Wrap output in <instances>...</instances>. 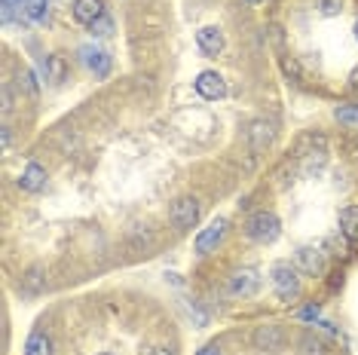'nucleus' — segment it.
<instances>
[{"label": "nucleus", "instance_id": "obj_1", "mask_svg": "<svg viewBox=\"0 0 358 355\" xmlns=\"http://www.w3.org/2000/svg\"><path fill=\"white\" fill-rule=\"evenodd\" d=\"M270 279H273V288H275V294L282 297V300H294V297H300V276H297V270L291 263H273L270 266Z\"/></svg>", "mask_w": 358, "mask_h": 355}, {"label": "nucleus", "instance_id": "obj_2", "mask_svg": "<svg viewBox=\"0 0 358 355\" xmlns=\"http://www.w3.org/2000/svg\"><path fill=\"white\" fill-rule=\"evenodd\" d=\"M245 233H248V239L260 242V245H270V242H275V239H279V233H282L279 217H275L273 212H257V215H251Z\"/></svg>", "mask_w": 358, "mask_h": 355}, {"label": "nucleus", "instance_id": "obj_3", "mask_svg": "<svg viewBox=\"0 0 358 355\" xmlns=\"http://www.w3.org/2000/svg\"><path fill=\"white\" fill-rule=\"evenodd\" d=\"M169 217H172V224L178 230H190L193 224L199 221V203L193 196L178 199V203L172 205V212H169Z\"/></svg>", "mask_w": 358, "mask_h": 355}, {"label": "nucleus", "instance_id": "obj_4", "mask_svg": "<svg viewBox=\"0 0 358 355\" xmlns=\"http://www.w3.org/2000/svg\"><path fill=\"white\" fill-rule=\"evenodd\" d=\"M196 92L208 101H221L227 95V80L217 74V71H202L196 77Z\"/></svg>", "mask_w": 358, "mask_h": 355}, {"label": "nucleus", "instance_id": "obj_5", "mask_svg": "<svg viewBox=\"0 0 358 355\" xmlns=\"http://www.w3.org/2000/svg\"><path fill=\"white\" fill-rule=\"evenodd\" d=\"M257 288H260V276H257V270H251V266L236 270L230 276V294H236V297H251Z\"/></svg>", "mask_w": 358, "mask_h": 355}, {"label": "nucleus", "instance_id": "obj_6", "mask_svg": "<svg viewBox=\"0 0 358 355\" xmlns=\"http://www.w3.org/2000/svg\"><path fill=\"white\" fill-rule=\"evenodd\" d=\"M80 59H83V64L99 80H104L110 74V55L104 50H99V46H83V50H80Z\"/></svg>", "mask_w": 358, "mask_h": 355}, {"label": "nucleus", "instance_id": "obj_7", "mask_svg": "<svg viewBox=\"0 0 358 355\" xmlns=\"http://www.w3.org/2000/svg\"><path fill=\"white\" fill-rule=\"evenodd\" d=\"M224 233H227V221L224 217H217V221H211L206 230L196 236V242H193V248H196V254H208L211 248L217 245V242L224 239Z\"/></svg>", "mask_w": 358, "mask_h": 355}, {"label": "nucleus", "instance_id": "obj_8", "mask_svg": "<svg viewBox=\"0 0 358 355\" xmlns=\"http://www.w3.org/2000/svg\"><path fill=\"white\" fill-rule=\"evenodd\" d=\"M224 31L221 28H215V25H206V28H199L196 31V46L202 50V55H217L224 50Z\"/></svg>", "mask_w": 358, "mask_h": 355}, {"label": "nucleus", "instance_id": "obj_9", "mask_svg": "<svg viewBox=\"0 0 358 355\" xmlns=\"http://www.w3.org/2000/svg\"><path fill=\"white\" fill-rule=\"evenodd\" d=\"M282 343H285V334H282V328L279 325H260L257 328V334H255V346L257 349H282Z\"/></svg>", "mask_w": 358, "mask_h": 355}, {"label": "nucleus", "instance_id": "obj_10", "mask_svg": "<svg viewBox=\"0 0 358 355\" xmlns=\"http://www.w3.org/2000/svg\"><path fill=\"white\" fill-rule=\"evenodd\" d=\"M297 263L303 266V273L306 276H322L324 273V254L319 252V248H300L297 252Z\"/></svg>", "mask_w": 358, "mask_h": 355}, {"label": "nucleus", "instance_id": "obj_11", "mask_svg": "<svg viewBox=\"0 0 358 355\" xmlns=\"http://www.w3.org/2000/svg\"><path fill=\"white\" fill-rule=\"evenodd\" d=\"M99 15H104V0H77L74 3V19L80 25H92Z\"/></svg>", "mask_w": 358, "mask_h": 355}, {"label": "nucleus", "instance_id": "obj_12", "mask_svg": "<svg viewBox=\"0 0 358 355\" xmlns=\"http://www.w3.org/2000/svg\"><path fill=\"white\" fill-rule=\"evenodd\" d=\"M43 184H46V168L40 166V163H28V168H25V172H22V178H19V187L37 193L40 187H43Z\"/></svg>", "mask_w": 358, "mask_h": 355}, {"label": "nucleus", "instance_id": "obj_13", "mask_svg": "<svg viewBox=\"0 0 358 355\" xmlns=\"http://www.w3.org/2000/svg\"><path fill=\"white\" fill-rule=\"evenodd\" d=\"M43 71H46V80H50L52 86H59L68 80V61H64V55H50Z\"/></svg>", "mask_w": 358, "mask_h": 355}, {"label": "nucleus", "instance_id": "obj_14", "mask_svg": "<svg viewBox=\"0 0 358 355\" xmlns=\"http://www.w3.org/2000/svg\"><path fill=\"white\" fill-rule=\"evenodd\" d=\"M340 230L349 242H358V205H349L340 212Z\"/></svg>", "mask_w": 358, "mask_h": 355}, {"label": "nucleus", "instance_id": "obj_15", "mask_svg": "<svg viewBox=\"0 0 358 355\" xmlns=\"http://www.w3.org/2000/svg\"><path fill=\"white\" fill-rule=\"evenodd\" d=\"M25 355H52V340L46 334H31L25 343Z\"/></svg>", "mask_w": 358, "mask_h": 355}, {"label": "nucleus", "instance_id": "obj_16", "mask_svg": "<svg viewBox=\"0 0 358 355\" xmlns=\"http://www.w3.org/2000/svg\"><path fill=\"white\" fill-rule=\"evenodd\" d=\"M25 13L31 22L43 25V22L50 19V3H46V0H25Z\"/></svg>", "mask_w": 358, "mask_h": 355}, {"label": "nucleus", "instance_id": "obj_17", "mask_svg": "<svg viewBox=\"0 0 358 355\" xmlns=\"http://www.w3.org/2000/svg\"><path fill=\"white\" fill-rule=\"evenodd\" d=\"M270 141H273V129L270 126H266V123H255V126H251V147L264 150Z\"/></svg>", "mask_w": 358, "mask_h": 355}, {"label": "nucleus", "instance_id": "obj_18", "mask_svg": "<svg viewBox=\"0 0 358 355\" xmlns=\"http://www.w3.org/2000/svg\"><path fill=\"white\" fill-rule=\"evenodd\" d=\"M334 117L340 119V123H349V126H358V104H340L337 110H334Z\"/></svg>", "mask_w": 358, "mask_h": 355}, {"label": "nucleus", "instance_id": "obj_19", "mask_svg": "<svg viewBox=\"0 0 358 355\" xmlns=\"http://www.w3.org/2000/svg\"><path fill=\"white\" fill-rule=\"evenodd\" d=\"M89 28H92L95 37H110V34H113V19H110L108 13H104V15H99V19H95Z\"/></svg>", "mask_w": 358, "mask_h": 355}, {"label": "nucleus", "instance_id": "obj_20", "mask_svg": "<svg viewBox=\"0 0 358 355\" xmlns=\"http://www.w3.org/2000/svg\"><path fill=\"white\" fill-rule=\"evenodd\" d=\"M303 346H306V352L303 355H324V343L322 340H315V337H303Z\"/></svg>", "mask_w": 358, "mask_h": 355}, {"label": "nucleus", "instance_id": "obj_21", "mask_svg": "<svg viewBox=\"0 0 358 355\" xmlns=\"http://www.w3.org/2000/svg\"><path fill=\"white\" fill-rule=\"evenodd\" d=\"M319 6H322V15H337L343 10V0H319Z\"/></svg>", "mask_w": 358, "mask_h": 355}, {"label": "nucleus", "instance_id": "obj_22", "mask_svg": "<svg viewBox=\"0 0 358 355\" xmlns=\"http://www.w3.org/2000/svg\"><path fill=\"white\" fill-rule=\"evenodd\" d=\"M40 285H43L40 282V270H31L25 276V291H40Z\"/></svg>", "mask_w": 358, "mask_h": 355}, {"label": "nucleus", "instance_id": "obj_23", "mask_svg": "<svg viewBox=\"0 0 358 355\" xmlns=\"http://www.w3.org/2000/svg\"><path fill=\"white\" fill-rule=\"evenodd\" d=\"M297 316L303 319V321H315V319L322 316V310H319V306H315V303H309V306H303V310L297 312Z\"/></svg>", "mask_w": 358, "mask_h": 355}, {"label": "nucleus", "instance_id": "obj_24", "mask_svg": "<svg viewBox=\"0 0 358 355\" xmlns=\"http://www.w3.org/2000/svg\"><path fill=\"white\" fill-rule=\"evenodd\" d=\"M196 355H224V352H221V346H217V343H208V346H202Z\"/></svg>", "mask_w": 358, "mask_h": 355}, {"label": "nucleus", "instance_id": "obj_25", "mask_svg": "<svg viewBox=\"0 0 358 355\" xmlns=\"http://www.w3.org/2000/svg\"><path fill=\"white\" fill-rule=\"evenodd\" d=\"M349 86L358 89V64H355V71H352V74H349Z\"/></svg>", "mask_w": 358, "mask_h": 355}, {"label": "nucleus", "instance_id": "obj_26", "mask_svg": "<svg viewBox=\"0 0 358 355\" xmlns=\"http://www.w3.org/2000/svg\"><path fill=\"white\" fill-rule=\"evenodd\" d=\"M150 355H175V352H172V349H162V346H159V349H153Z\"/></svg>", "mask_w": 358, "mask_h": 355}, {"label": "nucleus", "instance_id": "obj_27", "mask_svg": "<svg viewBox=\"0 0 358 355\" xmlns=\"http://www.w3.org/2000/svg\"><path fill=\"white\" fill-rule=\"evenodd\" d=\"M355 37H358V22H355Z\"/></svg>", "mask_w": 358, "mask_h": 355}, {"label": "nucleus", "instance_id": "obj_28", "mask_svg": "<svg viewBox=\"0 0 358 355\" xmlns=\"http://www.w3.org/2000/svg\"><path fill=\"white\" fill-rule=\"evenodd\" d=\"M248 3H260V0H248Z\"/></svg>", "mask_w": 358, "mask_h": 355}, {"label": "nucleus", "instance_id": "obj_29", "mask_svg": "<svg viewBox=\"0 0 358 355\" xmlns=\"http://www.w3.org/2000/svg\"><path fill=\"white\" fill-rule=\"evenodd\" d=\"M101 355H110V352H101Z\"/></svg>", "mask_w": 358, "mask_h": 355}]
</instances>
